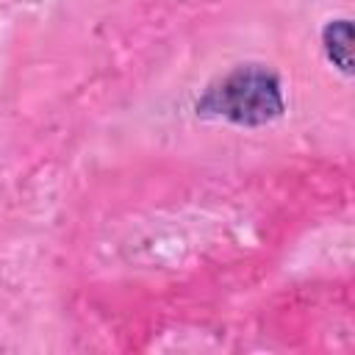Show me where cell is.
<instances>
[{"instance_id": "cell-1", "label": "cell", "mask_w": 355, "mask_h": 355, "mask_svg": "<svg viewBox=\"0 0 355 355\" xmlns=\"http://www.w3.org/2000/svg\"><path fill=\"white\" fill-rule=\"evenodd\" d=\"M202 119H225L236 128H263L286 114L280 75L258 61L236 64L214 78L194 100Z\"/></svg>"}, {"instance_id": "cell-2", "label": "cell", "mask_w": 355, "mask_h": 355, "mask_svg": "<svg viewBox=\"0 0 355 355\" xmlns=\"http://www.w3.org/2000/svg\"><path fill=\"white\" fill-rule=\"evenodd\" d=\"M352 19L349 17H336L327 19L322 25V50L324 58L341 72V75H352L355 72V61H352Z\"/></svg>"}]
</instances>
